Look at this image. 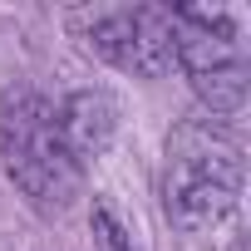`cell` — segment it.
<instances>
[{
	"instance_id": "obj_1",
	"label": "cell",
	"mask_w": 251,
	"mask_h": 251,
	"mask_svg": "<svg viewBox=\"0 0 251 251\" xmlns=\"http://www.w3.org/2000/svg\"><path fill=\"white\" fill-rule=\"evenodd\" d=\"M241 197V148L212 118H192L168 138L163 168V207L173 226L202 236L231 217Z\"/></svg>"
},
{
	"instance_id": "obj_2",
	"label": "cell",
	"mask_w": 251,
	"mask_h": 251,
	"mask_svg": "<svg viewBox=\"0 0 251 251\" xmlns=\"http://www.w3.org/2000/svg\"><path fill=\"white\" fill-rule=\"evenodd\" d=\"M0 158H5L10 182L40 212H64L79 197L84 163L64 138L59 103H50L45 94L20 89L0 103Z\"/></svg>"
},
{
	"instance_id": "obj_3",
	"label": "cell",
	"mask_w": 251,
	"mask_h": 251,
	"mask_svg": "<svg viewBox=\"0 0 251 251\" xmlns=\"http://www.w3.org/2000/svg\"><path fill=\"white\" fill-rule=\"evenodd\" d=\"M173 64L192 79L207 113L231 118L246 103V50L222 10H173Z\"/></svg>"
},
{
	"instance_id": "obj_4",
	"label": "cell",
	"mask_w": 251,
	"mask_h": 251,
	"mask_svg": "<svg viewBox=\"0 0 251 251\" xmlns=\"http://www.w3.org/2000/svg\"><path fill=\"white\" fill-rule=\"evenodd\" d=\"M79 40L123 74L158 79L173 69V10L158 5H94L74 15Z\"/></svg>"
},
{
	"instance_id": "obj_5",
	"label": "cell",
	"mask_w": 251,
	"mask_h": 251,
	"mask_svg": "<svg viewBox=\"0 0 251 251\" xmlns=\"http://www.w3.org/2000/svg\"><path fill=\"white\" fill-rule=\"evenodd\" d=\"M59 123H64V138H69L74 158L89 163V158H99V153L108 148V138H113V103H108L103 94H69V99L59 103Z\"/></svg>"
},
{
	"instance_id": "obj_6",
	"label": "cell",
	"mask_w": 251,
	"mask_h": 251,
	"mask_svg": "<svg viewBox=\"0 0 251 251\" xmlns=\"http://www.w3.org/2000/svg\"><path fill=\"white\" fill-rule=\"evenodd\" d=\"M94 241H99V251H133V241H128V231L118 226V217L99 202L94 207Z\"/></svg>"
}]
</instances>
